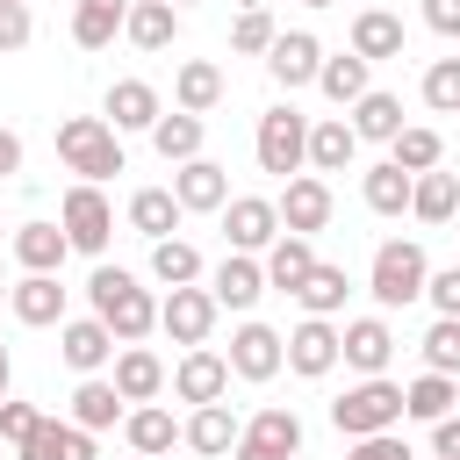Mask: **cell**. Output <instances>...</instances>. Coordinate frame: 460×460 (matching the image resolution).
<instances>
[{
  "label": "cell",
  "mask_w": 460,
  "mask_h": 460,
  "mask_svg": "<svg viewBox=\"0 0 460 460\" xmlns=\"http://www.w3.org/2000/svg\"><path fill=\"white\" fill-rule=\"evenodd\" d=\"M237 431H244V424H237V410H230V402H194V417L180 424V438H187L201 460H223V453L237 446Z\"/></svg>",
  "instance_id": "2e32d148"
},
{
  "label": "cell",
  "mask_w": 460,
  "mask_h": 460,
  "mask_svg": "<svg viewBox=\"0 0 460 460\" xmlns=\"http://www.w3.org/2000/svg\"><path fill=\"white\" fill-rule=\"evenodd\" d=\"M180 216H187V208L172 201V187H137V194H129V230H137V237H151V244H158V237H172V223H180Z\"/></svg>",
  "instance_id": "4dcf8cb0"
},
{
  "label": "cell",
  "mask_w": 460,
  "mask_h": 460,
  "mask_svg": "<svg viewBox=\"0 0 460 460\" xmlns=\"http://www.w3.org/2000/svg\"><path fill=\"white\" fill-rule=\"evenodd\" d=\"M352 151H359L352 122H345V115H323V122H309V151H302V165H316V172H345Z\"/></svg>",
  "instance_id": "cb8c5ba5"
},
{
  "label": "cell",
  "mask_w": 460,
  "mask_h": 460,
  "mask_svg": "<svg viewBox=\"0 0 460 460\" xmlns=\"http://www.w3.org/2000/svg\"><path fill=\"white\" fill-rule=\"evenodd\" d=\"M7 172H22V137H14V129H0V180H7Z\"/></svg>",
  "instance_id": "f5cc1de1"
},
{
  "label": "cell",
  "mask_w": 460,
  "mask_h": 460,
  "mask_svg": "<svg viewBox=\"0 0 460 460\" xmlns=\"http://www.w3.org/2000/svg\"><path fill=\"white\" fill-rule=\"evenodd\" d=\"M122 410H129V402H122L115 381H101V374H86V381L72 388V424H79V431H115Z\"/></svg>",
  "instance_id": "f1b7e54d"
},
{
  "label": "cell",
  "mask_w": 460,
  "mask_h": 460,
  "mask_svg": "<svg viewBox=\"0 0 460 460\" xmlns=\"http://www.w3.org/2000/svg\"><path fill=\"white\" fill-rule=\"evenodd\" d=\"M453 402H460L453 374H431V367H424V374H417V381L402 388V417H417V424H438V417H446Z\"/></svg>",
  "instance_id": "8d00e7d4"
},
{
  "label": "cell",
  "mask_w": 460,
  "mask_h": 460,
  "mask_svg": "<svg viewBox=\"0 0 460 460\" xmlns=\"http://www.w3.org/2000/svg\"><path fill=\"white\" fill-rule=\"evenodd\" d=\"M316 86H323L338 108H352V101L367 93V58H359V50H345V58H323V65H316Z\"/></svg>",
  "instance_id": "ab89813d"
},
{
  "label": "cell",
  "mask_w": 460,
  "mask_h": 460,
  "mask_svg": "<svg viewBox=\"0 0 460 460\" xmlns=\"http://www.w3.org/2000/svg\"><path fill=\"white\" fill-rule=\"evenodd\" d=\"M36 417H43L36 402H7V395H0V438H7V446H22V438L36 431Z\"/></svg>",
  "instance_id": "7dc6e473"
},
{
  "label": "cell",
  "mask_w": 460,
  "mask_h": 460,
  "mask_svg": "<svg viewBox=\"0 0 460 460\" xmlns=\"http://www.w3.org/2000/svg\"><path fill=\"white\" fill-rule=\"evenodd\" d=\"M288 359H280V331H266V323H237V338H230V374L237 381H273Z\"/></svg>",
  "instance_id": "4fadbf2b"
},
{
  "label": "cell",
  "mask_w": 460,
  "mask_h": 460,
  "mask_svg": "<svg viewBox=\"0 0 460 460\" xmlns=\"http://www.w3.org/2000/svg\"><path fill=\"white\" fill-rule=\"evenodd\" d=\"M223 388H230V359L208 345H187V359L172 367V395L180 402H223Z\"/></svg>",
  "instance_id": "7c38bea8"
},
{
  "label": "cell",
  "mask_w": 460,
  "mask_h": 460,
  "mask_svg": "<svg viewBox=\"0 0 460 460\" xmlns=\"http://www.w3.org/2000/svg\"><path fill=\"white\" fill-rule=\"evenodd\" d=\"M273 36H280V29H273V14H266V7H244V14H237V29H230V50H237V58H266V50H273Z\"/></svg>",
  "instance_id": "7bdbcfd3"
},
{
  "label": "cell",
  "mask_w": 460,
  "mask_h": 460,
  "mask_svg": "<svg viewBox=\"0 0 460 460\" xmlns=\"http://www.w3.org/2000/svg\"><path fill=\"white\" fill-rule=\"evenodd\" d=\"M122 431H129V446H137L144 460H158V453H172V438H180V424H172V410H158V402H137V410H122Z\"/></svg>",
  "instance_id": "d6a6232c"
},
{
  "label": "cell",
  "mask_w": 460,
  "mask_h": 460,
  "mask_svg": "<svg viewBox=\"0 0 460 460\" xmlns=\"http://www.w3.org/2000/svg\"><path fill=\"white\" fill-rule=\"evenodd\" d=\"M280 359H288L295 374H309V381L331 374V367H338V331H331V316H302V323L280 338Z\"/></svg>",
  "instance_id": "8fae6325"
},
{
  "label": "cell",
  "mask_w": 460,
  "mask_h": 460,
  "mask_svg": "<svg viewBox=\"0 0 460 460\" xmlns=\"http://www.w3.org/2000/svg\"><path fill=\"white\" fill-rule=\"evenodd\" d=\"M237 7H266V0H237Z\"/></svg>",
  "instance_id": "9f6ffc18"
},
{
  "label": "cell",
  "mask_w": 460,
  "mask_h": 460,
  "mask_svg": "<svg viewBox=\"0 0 460 460\" xmlns=\"http://www.w3.org/2000/svg\"><path fill=\"white\" fill-rule=\"evenodd\" d=\"M424 108L460 115V58H438V65L424 72Z\"/></svg>",
  "instance_id": "f6af8a7d"
},
{
  "label": "cell",
  "mask_w": 460,
  "mask_h": 460,
  "mask_svg": "<svg viewBox=\"0 0 460 460\" xmlns=\"http://www.w3.org/2000/svg\"><path fill=\"white\" fill-rule=\"evenodd\" d=\"M58 230L72 237V252H108V237H115V208H108V194L93 187V180H79L65 201H58Z\"/></svg>",
  "instance_id": "5b68a950"
},
{
  "label": "cell",
  "mask_w": 460,
  "mask_h": 460,
  "mask_svg": "<svg viewBox=\"0 0 460 460\" xmlns=\"http://www.w3.org/2000/svg\"><path fill=\"white\" fill-rule=\"evenodd\" d=\"M172 201H180V208H194V216H208V208H223V201H230V172H223L216 158H187V165L172 172Z\"/></svg>",
  "instance_id": "5bb4252c"
},
{
  "label": "cell",
  "mask_w": 460,
  "mask_h": 460,
  "mask_svg": "<svg viewBox=\"0 0 460 460\" xmlns=\"http://www.w3.org/2000/svg\"><path fill=\"white\" fill-rule=\"evenodd\" d=\"M395 129H402V101H395V93H374V86H367V93L352 101V137H374V144H388Z\"/></svg>",
  "instance_id": "74e56055"
},
{
  "label": "cell",
  "mask_w": 460,
  "mask_h": 460,
  "mask_svg": "<svg viewBox=\"0 0 460 460\" xmlns=\"http://www.w3.org/2000/svg\"><path fill=\"white\" fill-rule=\"evenodd\" d=\"M280 230H295V237H316L323 223H331V187L316 180V172H295L288 187H280Z\"/></svg>",
  "instance_id": "30bf717a"
},
{
  "label": "cell",
  "mask_w": 460,
  "mask_h": 460,
  "mask_svg": "<svg viewBox=\"0 0 460 460\" xmlns=\"http://www.w3.org/2000/svg\"><path fill=\"white\" fill-rule=\"evenodd\" d=\"M208 295H216V309H252V302L266 295V266H259L252 252H230V259L216 266Z\"/></svg>",
  "instance_id": "ffe728a7"
},
{
  "label": "cell",
  "mask_w": 460,
  "mask_h": 460,
  "mask_svg": "<svg viewBox=\"0 0 460 460\" xmlns=\"http://www.w3.org/2000/svg\"><path fill=\"white\" fill-rule=\"evenodd\" d=\"M122 36H129L137 50H165V43L180 36V7H172V0H129Z\"/></svg>",
  "instance_id": "603a6c76"
},
{
  "label": "cell",
  "mask_w": 460,
  "mask_h": 460,
  "mask_svg": "<svg viewBox=\"0 0 460 460\" xmlns=\"http://www.w3.org/2000/svg\"><path fill=\"white\" fill-rule=\"evenodd\" d=\"M0 302H7V288H0Z\"/></svg>",
  "instance_id": "680465c9"
},
{
  "label": "cell",
  "mask_w": 460,
  "mask_h": 460,
  "mask_svg": "<svg viewBox=\"0 0 460 460\" xmlns=\"http://www.w3.org/2000/svg\"><path fill=\"white\" fill-rule=\"evenodd\" d=\"M424 280H431V259H424V244H410V237H388L381 252H374V302L381 309H402V302H417L424 295Z\"/></svg>",
  "instance_id": "277c9868"
},
{
  "label": "cell",
  "mask_w": 460,
  "mask_h": 460,
  "mask_svg": "<svg viewBox=\"0 0 460 460\" xmlns=\"http://www.w3.org/2000/svg\"><path fill=\"white\" fill-rule=\"evenodd\" d=\"M151 273H158L165 288H187V280H201V252H194L187 237H158V244H151Z\"/></svg>",
  "instance_id": "b9f144b4"
},
{
  "label": "cell",
  "mask_w": 460,
  "mask_h": 460,
  "mask_svg": "<svg viewBox=\"0 0 460 460\" xmlns=\"http://www.w3.org/2000/svg\"><path fill=\"white\" fill-rule=\"evenodd\" d=\"M158 323H165L172 345H208V331H216V295L187 280V288H172V295L158 302Z\"/></svg>",
  "instance_id": "ba28073f"
},
{
  "label": "cell",
  "mask_w": 460,
  "mask_h": 460,
  "mask_svg": "<svg viewBox=\"0 0 460 460\" xmlns=\"http://www.w3.org/2000/svg\"><path fill=\"white\" fill-rule=\"evenodd\" d=\"M172 7H194V0H172Z\"/></svg>",
  "instance_id": "6f0895ef"
},
{
  "label": "cell",
  "mask_w": 460,
  "mask_h": 460,
  "mask_svg": "<svg viewBox=\"0 0 460 460\" xmlns=\"http://www.w3.org/2000/svg\"><path fill=\"white\" fill-rule=\"evenodd\" d=\"M302 7H338V0H302Z\"/></svg>",
  "instance_id": "11a10c76"
},
{
  "label": "cell",
  "mask_w": 460,
  "mask_h": 460,
  "mask_svg": "<svg viewBox=\"0 0 460 460\" xmlns=\"http://www.w3.org/2000/svg\"><path fill=\"white\" fill-rule=\"evenodd\" d=\"M345 295H352V273H345V266H331V259H316V266H309V280L295 288V302H302L309 316H338V309H345Z\"/></svg>",
  "instance_id": "1f68e13d"
},
{
  "label": "cell",
  "mask_w": 460,
  "mask_h": 460,
  "mask_svg": "<svg viewBox=\"0 0 460 460\" xmlns=\"http://www.w3.org/2000/svg\"><path fill=\"white\" fill-rule=\"evenodd\" d=\"M0 237H7V230H0Z\"/></svg>",
  "instance_id": "91938a15"
},
{
  "label": "cell",
  "mask_w": 460,
  "mask_h": 460,
  "mask_svg": "<svg viewBox=\"0 0 460 460\" xmlns=\"http://www.w3.org/2000/svg\"><path fill=\"white\" fill-rule=\"evenodd\" d=\"M309 266H316V244H309V237H295V230H280V237L266 244V288H280V295H295V288L309 280Z\"/></svg>",
  "instance_id": "4316f807"
},
{
  "label": "cell",
  "mask_w": 460,
  "mask_h": 460,
  "mask_svg": "<svg viewBox=\"0 0 460 460\" xmlns=\"http://www.w3.org/2000/svg\"><path fill=\"white\" fill-rule=\"evenodd\" d=\"M345 460H410V446H402L395 431H367V438H352Z\"/></svg>",
  "instance_id": "c3c4849f"
},
{
  "label": "cell",
  "mask_w": 460,
  "mask_h": 460,
  "mask_svg": "<svg viewBox=\"0 0 460 460\" xmlns=\"http://www.w3.org/2000/svg\"><path fill=\"white\" fill-rule=\"evenodd\" d=\"M165 115V101H158V86L151 79H115L108 86V129L122 137V129H151Z\"/></svg>",
  "instance_id": "d6986e66"
},
{
  "label": "cell",
  "mask_w": 460,
  "mask_h": 460,
  "mask_svg": "<svg viewBox=\"0 0 460 460\" xmlns=\"http://www.w3.org/2000/svg\"><path fill=\"white\" fill-rule=\"evenodd\" d=\"M410 216L417 223H453L460 216V172H438V165L417 172L410 180Z\"/></svg>",
  "instance_id": "d4e9b609"
},
{
  "label": "cell",
  "mask_w": 460,
  "mask_h": 460,
  "mask_svg": "<svg viewBox=\"0 0 460 460\" xmlns=\"http://www.w3.org/2000/svg\"><path fill=\"white\" fill-rule=\"evenodd\" d=\"M137 460H144V453H137Z\"/></svg>",
  "instance_id": "94428289"
},
{
  "label": "cell",
  "mask_w": 460,
  "mask_h": 460,
  "mask_svg": "<svg viewBox=\"0 0 460 460\" xmlns=\"http://www.w3.org/2000/svg\"><path fill=\"white\" fill-rule=\"evenodd\" d=\"M424 367L431 374H460V316H438L424 331Z\"/></svg>",
  "instance_id": "ee69618b"
},
{
  "label": "cell",
  "mask_w": 460,
  "mask_h": 460,
  "mask_svg": "<svg viewBox=\"0 0 460 460\" xmlns=\"http://www.w3.org/2000/svg\"><path fill=\"white\" fill-rule=\"evenodd\" d=\"M86 302H93V316L115 331V345H137L144 331H158V302H151V288H137V273H122V266H93Z\"/></svg>",
  "instance_id": "6da1fadb"
},
{
  "label": "cell",
  "mask_w": 460,
  "mask_h": 460,
  "mask_svg": "<svg viewBox=\"0 0 460 460\" xmlns=\"http://www.w3.org/2000/svg\"><path fill=\"white\" fill-rule=\"evenodd\" d=\"M58 158L79 172V180H115L122 172V137L108 129V115H65L58 122Z\"/></svg>",
  "instance_id": "7a4b0ae2"
},
{
  "label": "cell",
  "mask_w": 460,
  "mask_h": 460,
  "mask_svg": "<svg viewBox=\"0 0 460 460\" xmlns=\"http://www.w3.org/2000/svg\"><path fill=\"white\" fill-rule=\"evenodd\" d=\"M424 295H431V309H438V316H460V266L431 273V280H424Z\"/></svg>",
  "instance_id": "681fc988"
},
{
  "label": "cell",
  "mask_w": 460,
  "mask_h": 460,
  "mask_svg": "<svg viewBox=\"0 0 460 460\" xmlns=\"http://www.w3.org/2000/svg\"><path fill=\"white\" fill-rule=\"evenodd\" d=\"M295 453H302V417L295 410H259L230 446V460H295Z\"/></svg>",
  "instance_id": "52a82bcc"
},
{
  "label": "cell",
  "mask_w": 460,
  "mask_h": 460,
  "mask_svg": "<svg viewBox=\"0 0 460 460\" xmlns=\"http://www.w3.org/2000/svg\"><path fill=\"white\" fill-rule=\"evenodd\" d=\"M7 244H14L22 273H58V266H65V252H72V237H65L58 223H22Z\"/></svg>",
  "instance_id": "484cf974"
},
{
  "label": "cell",
  "mask_w": 460,
  "mask_h": 460,
  "mask_svg": "<svg viewBox=\"0 0 460 460\" xmlns=\"http://www.w3.org/2000/svg\"><path fill=\"white\" fill-rule=\"evenodd\" d=\"M438 151H446V144H438V129H424V122H402V129L388 137V158H395L402 172H431Z\"/></svg>",
  "instance_id": "60d3db41"
},
{
  "label": "cell",
  "mask_w": 460,
  "mask_h": 460,
  "mask_svg": "<svg viewBox=\"0 0 460 460\" xmlns=\"http://www.w3.org/2000/svg\"><path fill=\"white\" fill-rule=\"evenodd\" d=\"M331 424H338L345 438L395 431V424H402V381H388V374H367V381H352V388L331 402Z\"/></svg>",
  "instance_id": "3957f363"
},
{
  "label": "cell",
  "mask_w": 460,
  "mask_h": 460,
  "mask_svg": "<svg viewBox=\"0 0 460 460\" xmlns=\"http://www.w3.org/2000/svg\"><path fill=\"white\" fill-rule=\"evenodd\" d=\"M108 381H115V395H122V402H151V395L165 388V367H158V352H144V345H122Z\"/></svg>",
  "instance_id": "83f0119b"
},
{
  "label": "cell",
  "mask_w": 460,
  "mask_h": 460,
  "mask_svg": "<svg viewBox=\"0 0 460 460\" xmlns=\"http://www.w3.org/2000/svg\"><path fill=\"white\" fill-rule=\"evenodd\" d=\"M7 374H14V359H7V345H0V395H7Z\"/></svg>",
  "instance_id": "db71d44e"
},
{
  "label": "cell",
  "mask_w": 460,
  "mask_h": 460,
  "mask_svg": "<svg viewBox=\"0 0 460 460\" xmlns=\"http://www.w3.org/2000/svg\"><path fill=\"white\" fill-rule=\"evenodd\" d=\"M431 453H438V460H460V417H453V410L431 424Z\"/></svg>",
  "instance_id": "f907efd6"
},
{
  "label": "cell",
  "mask_w": 460,
  "mask_h": 460,
  "mask_svg": "<svg viewBox=\"0 0 460 460\" xmlns=\"http://www.w3.org/2000/svg\"><path fill=\"white\" fill-rule=\"evenodd\" d=\"M122 14H129V0H79L72 7V43L79 50H108L115 29H122Z\"/></svg>",
  "instance_id": "836d02e7"
},
{
  "label": "cell",
  "mask_w": 460,
  "mask_h": 460,
  "mask_svg": "<svg viewBox=\"0 0 460 460\" xmlns=\"http://www.w3.org/2000/svg\"><path fill=\"white\" fill-rule=\"evenodd\" d=\"M36 36V22H29V0H0V50H22Z\"/></svg>",
  "instance_id": "bcb514c9"
},
{
  "label": "cell",
  "mask_w": 460,
  "mask_h": 460,
  "mask_svg": "<svg viewBox=\"0 0 460 460\" xmlns=\"http://www.w3.org/2000/svg\"><path fill=\"white\" fill-rule=\"evenodd\" d=\"M316 65H323V43H316L309 29H288V36H273V50H266V72H273L280 86H309Z\"/></svg>",
  "instance_id": "ac0fdd59"
},
{
  "label": "cell",
  "mask_w": 460,
  "mask_h": 460,
  "mask_svg": "<svg viewBox=\"0 0 460 460\" xmlns=\"http://www.w3.org/2000/svg\"><path fill=\"white\" fill-rule=\"evenodd\" d=\"M58 352H65V367H72V374H101V367L115 359V331H108L101 316H79V323H65V331H58Z\"/></svg>",
  "instance_id": "9a60e30c"
},
{
  "label": "cell",
  "mask_w": 460,
  "mask_h": 460,
  "mask_svg": "<svg viewBox=\"0 0 460 460\" xmlns=\"http://www.w3.org/2000/svg\"><path fill=\"white\" fill-rule=\"evenodd\" d=\"M172 101H180L187 115H208V108L223 101V72H216L208 58H187V65L172 72Z\"/></svg>",
  "instance_id": "e575fe53"
},
{
  "label": "cell",
  "mask_w": 460,
  "mask_h": 460,
  "mask_svg": "<svg viewBox=\"0 0 460 460\" xmlns=\"http://www.w3.org/2000/svg\"><path fill=\"white\" fill-rule=\"evenodd\" d=\"M151 144H158V158H165V165H187V158H201V115H187V108L158 115V122H151Z\"/></svg>",
  "instance_id": "d590c367"
},
{
  "label": "cell",
  "mask_w": 460,
  "mask_h": 460,
  "mask_svg": "<svg viewBox=\"0 0 460 460\" xmlns=\"http://www.w3.org/2000/svg\"><path fill=\"white\" fill-rule=\"evenodd\" d=\"M7 309L22 316V323H58L65 316V288H58V273H22L14 288H7Z\"/></svg>",
  "instance_id": "7402d4cb"
},
{
  "label": "cell",
  "mask_w": 460,
  "mask_h": 460,
  "mask_svg": "<svg viewBox=\"0 0 460 460\" xmlns=\"http://www.w3.org/2000/svg\"><path fill=\"white\" fill-rule=\"evenodd\" d=\"M352 50H359L367 65H381V58H402V22H395L388 7H367V14H352Z\"/></svg>",
  "instance_id": "f546056e"
},
{
  "label": "cell",
  "mask_w": 460,
  "mask_h": 460,
  "mask_svg": "<svg viewBox=\"0 0 460 460\" xmlns=\"http://www.w3.org/2000/svg\"><path fill=\"white\" fill-rule=\"evenodd\" d=\"M223 237H230V252H266L280 237V208L266 194H237V201H223Z\"/></svg>",
  "instance_id": "9c48e42d"
},
{
  "label": "cell",
  "mask_w": 460,
  "mask_h": 460,
  "mask_svg": "<svg viewBox=\"0 0 460 460\" xmlns=\"http://www.w3.org/2000/svg\"><path fill=\"white\" fill-rule=\"evenodd\" d=\"M388 352H395V331H388L381 316H359V323H345V331H338V359H345V367H359V374H381V367H388Z\"/></svg>",
  "instance_id": "44dd1931"
},
{
  "label": "cell",
  "mask_w": 460,
  "mask_h": 460,
  "mask_svg": "<svg viewBox=\"0 0 460 460\" xmlns=\"http://www.w3.org/2000/svg\"><path fill=\"white\" fill-rule=\"evenodd\" d=\"M424 22L438 36H460V0H424Z\"/></svg>",
  "instance_id": "816d5d0a"
},
{
  "label": "cell",
  "mask_w": 460,
  "mask_h": 460,
  "mask_svg": "<svg viewBox=\"0 0 460 460\" xmlns=\"http://www.w3.org/2000/svg\"><path fill=\"white\" fill-rule=\"evenodd\" d=\"M22 460H93V431L65 424V417H36V431L14 446Z\"/></svg>",
  "instance_id": "e0dca14e"
},
{
  "label": "cell",
  "mask_w": 460,
  "mask_h": 460,
  "mask_svg": "<svg viewBox=\"0 0 460 460\" xmlns=\"http://www.w3.org/2000/svg\"><path fill=\"white\" fill-rule=\"evenodd\" d=\"M410 180H417V172H402V165L388 158V165H374V172L359 180V194H367L374 216H402V208H410Z\"/></svg>",
  "instance_id": "f35d334b"
},
{
  "label": "cell",
  "mask_w": 460,
  "mask_h": 460,
  "mask_svg": "<svg viewBox=\"0 0 460 460\" xmlns=\"http://www.w3.org/2000/svg\"><path fill=\"white\" fill-rule=\"evenodd\" d=\"M302 151H309V115L266 108V115H259V172L295 180V172H302Z\"/></svg>",
  "instance_id": "8992f818"
}]
</instances>
